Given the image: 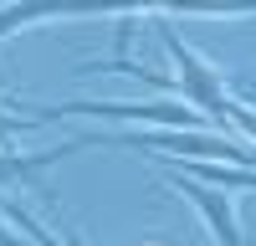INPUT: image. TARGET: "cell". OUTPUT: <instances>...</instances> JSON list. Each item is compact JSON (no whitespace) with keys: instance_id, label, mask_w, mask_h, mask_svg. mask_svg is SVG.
<instances>
[{"instance_id":"6da1fadb","label":"cell","mask_w":256,"mask_h":246,"mask_svg":"<svg viewBox=\"0 0 256 246\" xmlns=\"http://www.w3.org/2000/svg\"><path fill=\"white\" fill-rule=\"evenodd\" d=\"M102 144H128V149H148V154H169V159H220V164H251L256 170V149L236 138H216L200 128H154V134H108Z\"/></svg>"},{"instance_id":"7a4b0ae2","label":"cell","mask_w":256,"mask_h":246,"mask_svg":"<svg viewBox=\"0 0 256 246\" xmlns=\"http://www.w3.org/2000/svg\"><path fill=\"white\" fill-rule=\"evenodd\" d=\"M154 26H159V41H164V52L174 56V72H180V92H184V102H190V108H200V113H210V118H226V102H230V92H226L220 72L210 67V62H200L195 52L184 46L169 16H159Z\"/></svg>"},{"instance_id":"3957f363","label":"cell","mask_w":256,"mask_h":246,"mask_svg":"<svg viewBox=\"0 0 256 246\" xmlns=\"http://www.w3.org/2000/svg\"><path fill=\"white\" fill-rule=\"evenodd\" d=\"M169 184H174V190L205 216V226H210V236H216V246H246V241H241V226H236V205H230L226 190H216V184H200V180H184V174H169Z\"/></svg>"},{"instance_id":"277c9868","label":"cell","mask_w":256,"mask_h":246,"mask_svg":"<svg viewBox=\"0 0 256 246\" xmlns=\"http://www.w3.org/2000/svg\"><path fill=\"white\" fill-rule=\"evenodd\" d=\"M92 134H82V138H62L52 144V149H41V154H0V184H26L36 174H46L52 164H62L67 154H82V149H92Z\"/></svg>"},{"instance_id":"5b68a950","label":"cell","mask_w":256,"mask_h":246,"mask_svg":"<svg viewBox=\"0 0 256 246\" xmlns=\"http://www.w3.org/2000/svg\"><path fill=\"white\" fill-rule=\"evenodd\" d=\"M184 180H200V184H216V190H256V170H226V164H205V159H184V170H174Z\"/></svg>"},{"instance_id":"8992f818","label":"cell","mask_w":256,"mask_h":246,"mask_svg":"<svg viewBox=\"0 0 256 246\" xmlns=\"http://www.w3.org/2000/svg\"><path fill=\"white\" fill-rule=\"evenodd\" d=\"M6 216H10V220L20 226V231L31 236V246H62V241H56V236L46 231V226H41V220H36V216L26 210V205H6Z\"/></svg>"},{"instance_id":"52a82bcc","label":"cell","mask_w":256,"mask_h":246,"mask_svg":"<svg viewBox=\"0 0 256 246\" xmlns=\"http://www.w3.org/2000/svg\"><path fill=\"white\" fill-rule=\"evenodd\" d=\"M226 123H230V128H241V134H251V138H256V108H246L241 98H230V102H226Z\"/></svg>"},{"instance_id":"ba28073f","label":"cell","mask_w":256,"mask_h":246,"mask_svg":"<svg viewBox=\"0 0 256 246\" xmlns=\"http://www.w3.org/2000/svg\"><path fill=\"white\" fill-rule=\"evenodd\" d=\"M20 128H36V123L26 113H10V108H0V138H16Z\"/></svg>"},{"instance_id":"9c48e42d","label":"cell","mask_w":256,"mask_h":246,"mask_svg":"<svg viewBox=\"0 0 256 246\" xmlns=\"http://www.w3.org/2000/svg\"><path fill=\"white\" fill-rule=\"evenodd\" d=\"M0 246H20V241H16V236H10V231H0Z\"/></svg>"}]
</instances>
